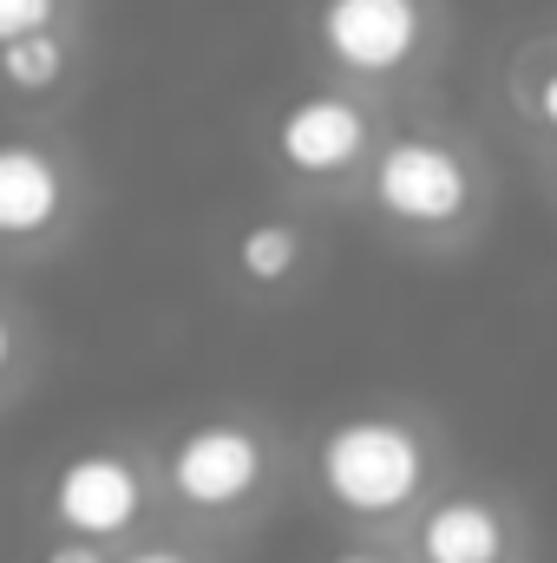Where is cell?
Here are the masks:
<instances>
[{"instance_id": "obj_5", "label": "cell", "mask_w": 557, "mask_h": 563, "mask_svg": "<svg viewBox=\"0 0 557 563\" xmlns=\"http://www.w3.org/2000/svg\"><path fill=\"white\" fill-rule=\"evenodd\" d=\"M315 40L354 79H394L426 46V0H321Z\"/></svg>"}, {"instance_id": "obj_7", "label": "cell", "mask_w": 557, "mask_h": 563, "mask_svg": "<svg viewBox=\"0 0 557 563\" xmlns=\"http://www.w3.org/2000/svg\"><path fill=\"white\" fill-rule=\"evenodd\" d=\"M66 217V164L46 144L0 139V243H40Z\"/></svg>"}, {"instance_id": "obj_15", "label": "cell", "mask_w": 557, "mask_h": 563, "mask_svg": "<svg viewBox=\"0 0 557 563\" xmlns=\"http://www.w3.org/2000/svg\"><path fill=\"white\" fill-rule=\"evenodd\" d=\"M13 367V321H7V308H0V374Z\"/></svg>"}, {"instance_id": "obj_16", "label": "cell", "mask_w": 557, "mask_h": 563, "mask_svg": "<svg viewBox=\"0 0 557 563\" xmlns=\"http://www.w3.org/2000/svg\"><path fill=\"white\" fill-rule=\"evenodd\" d=\"M328 563H394V558H381V551H335Z\"/></svg>"}, {"instance_id": "obj_2", "label": "cell", "mask_w": 557, "mask_h": 563, "mask_svg": "<svg viewBox=\"0 0 557 563\" xmlns=\"http://www.w3.org/2000/svg\"><path fill=\"white\" fill-rule=\"evenodd\" d=\"M368 197L387 223H407V230H452L472 217L479 203V170L466 164V151L446 139H407L381 144L374 157V177H368Z\"/></svg>"}, {"instance_id": "obj_3", "label": "cell", "mask_w": 557, "mask_h": 563, "mask_svg": "<svg viewBox=\"0 0 557 563\" xmlns=\"http://www.w3.org/2000/svg\"><path fill=\"white\" fill-rule=\"evenodd\" d=\"M270 485V439L243 420H197L164 445V492L204 518L243 511Z\"/></svg>"}, {"instance_id": "obj_12", "label": "cell", "mask_w": 557, "mask_h": 563, "mask_svg": "<svg viewBox=\"0 0 557 563\" xmlns=\"http://www.w3.org/2000/svg\"><path fill=\"white\" fill-rule=\"evenodd\" d=\"M532 119H538L545 132H557V59L532 79Z\"/></svg>"}, {"instance_id": "obj_11", "label": "cell", "mask_w": 557, "mask_h": 563, "mask_svg": "<svg viewBox=\"0 0 557 563\" xmlns=\"http://www.w3.org/2000/svg\"><path fill=\"white\" fill-rule=\"evenodd\" d=\"M53 20H59V0H0V46L20 33H40Z\"/></svg>"}, {"instance_id": "obj_1", "label": "cell", "mask_w": 557, "mask_h": 563, "mask_svg": "<svg viewBox=\"0 0 557 563\" xmlns=\"http://www.w3.org/2000/svg\"><path fill=\"white\" fill-rule=\"evenodd\" d=\"M426 472H433V452L419 439V426L394 420V413H354V420H335L315 445V485L335 511L348 518H401L426 492Z\"/></svg>"}, {"instance_id": "obj_8", "label": "cell", "mask_w": 557, "mask_h": 563, "mask_svg": "<svg viewBox=\"0 0 557 563\" xmlns=\"http://www.w3.org/2000/svg\"><path fill=\"white\" fill-rule=\"evenodd\" d=\"M512 558V525L492 498H439L419 518V563H505Z\"/></svg>"}, {"instance_id": "obj_14", "label": "cell", "mask_w": 557, "mask_h": 563, "mask_svg": "<svg viewBox=\"0 0 557 563\" xmlns=\"http://www.w3.org/2000/svg\"><path fill=\"white\" fill-rule=\"evenodd\" d=\"M119 563H197V558H184L177 544H139L132 558H119Z\"/></svg>"}, {"instance_id": "obj_13", "label": "cell", "mask_w": 557, "mask_h": 563, "mask_svg": "<svg viewBox=\"0 0 557 563\" xmlns=\"http://www.w3.org/2000/svg\"><path fill=\"white\" fill-rule=\"evenodd\" d=\"M40 563H112V558H106V544H92V538H59L53 551H40Z\"/></svg>"}, {"instance_id": "obj_4", "label": "cell", "mask_w": 557, "mask_h": 563, "mask_svg": "<svg viewBox=\"0 0 557 563\" xmlns=\"http://www.w3.org/2000/svg\"><path fill=\"white\" fill-rule=\"evenodd\" d=\"M151 505V478L132 452L119 445H92V452H73L59 472H53V492H46V511L66 538H92V544H112V538H132Z\"/></svg>"}, {"instance_id": "obj_6", "label": "cell", "mask_w": 557, "mask_h": 563, "mask_svg": "<svg viewBox=\"0 0 557 563\" xmlns=\"http://www.w3.org/2000/svg\"><path fill=\"white\" fill-rule=\"evenodd\" d=\"M368 139H374V119L348 92H302L295 106H282L270 144H276L282 170L328 184V177H341L368 157Z\"/></svg>"}, {"instance_id": "obj_9", "label": "cell", "mask_w": 557, "mask_h": 563, "mask_svg": "<svg viewBox=\"0 0 557 563\" xmlns=\"http://www.w3.org/2000/svg\"><path fill=\"white\" fill-rule=\"evenodd\" d=\"M237 276L256 282V288H276V282H288L295 269H302V230L295 223H282V217H263V223H250L243 236H237Z\"/></svg>"}, {"instance_id": "obj_10", "label": "cell", "mask_w": 557, "mask_h": 563, "mask_svg": "<svg viewBox=\"0 0 557 563\" xmlns=\"http://www.w3.org/2000/svg\"><path fill=\"white\" fill-rule=\"evenodd\" d=\"M66 40H59V26H40V33H20V40H7L0 46V86H13V92H53L59 79H66Z\"/></svg>"}]
</instances>
